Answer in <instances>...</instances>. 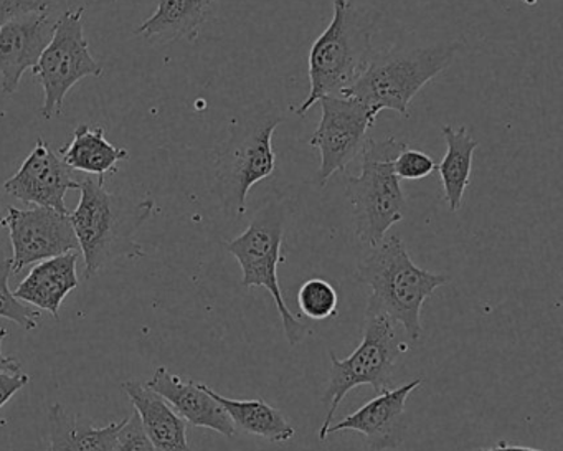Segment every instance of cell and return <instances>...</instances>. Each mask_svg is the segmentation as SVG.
I'll use <instances>...</instances> for the list:
<instances>
[{"instance_id": "cell-1", "label": "cell", "mask_w": 563, "mask_h": 451, "mask_svg": "<svg viewBox=\"0 0 563 451\" xmlns=\"http://www.w3.org/2000/svg\"><path fill=\"white\" fill-rule=\"evenodd\" d=\"M77 209L70 212L71 226L85 260V278L128 258H143L137 233L153 217V199H130L104 189V179H84Z\"/></svg>"}, {"instance_id": "cell-2", "label": "cell", "mask_w": 563, "mask_h": 451, "mask_svg": "<svg viewBox=\"0 0 563 451\" xmlns=\"http://www.w3.org/2000/svg\"><path fill=\"white\" fill-rule=\"evenodd\" d=\"M375 14L354 0H332L331 24L309 52V95L299 117L321 98L344 94L358 80L374 57Z\"/></svg>"}, {"instance_id": "cell-3", "label": "cell", "mask_w": 563, "mask_h": 451, "mask_svg": "<svg viewBox=\"0 0 563 451\" xmlns=\"http://www.w3.org/2000/svg\"><path fill=\"white\" fill-rule=\"evenodd\" d=\"M283 121L285 117L273 101H262L233 123L213 166L217 194L227 216L243 217L252 187L275 173L273 134Z\"/></svg>"}, {"instance_id": "cell-4", "label": "cell", "mask_w": 563, "mask_h": 451, "mask_svg": "<svg viewBox=\"0 0 563 451\" xmlns=\"http://www.w3.org/2000/svg\"><path fill=\"white\" fill-rule=\"evenodd\" d=\"M357 275L372 288L367 305L401 326L411 342H418L421 336L423 302L450 282L448 276L415 265L398 235L385 237L377 246L368 249L358 262Z\"/></svg>"}, {"instance_id": "cell-5", "label": "cell", "mask_w": 563, "mask_h": 451, "mask_svg": "<svg viewBox=\"0 0 563 451\" xmlns=\"http://www.w3.org/2000/svg\"><path fill=\"white\" fill-rule=\"evenodd\" d=\"M460 51L457 42L374 54L364 74L344 97L354 98L367 107L375 117L391 110L408 118L411 100L423 90L424 85L443 74Z\"/></svg>"}, {"instance_id": "cell-6", "label": "cell", "mask_w": 563, "mask_h": 451, "mask_svg": "<svg viewBox=\"0 0 563 451\" xmlns=\"http://www.w3.org/2000/svg\"><path fill=\"white\" fill-rule=\"evenodd\" d=\"M408 144L397 138L368 140L361 156V174L351 176L345 186L357 239L374 249L401 222L407 209L394 161Z\"/></svg>"}, {"instance_id": "cell-7", "label": "cell", "mask_w": 563, "mask_h": 451, "mask_svg": "<svg viewBox=\"0 0 563 451\" xmlns=\"http://www.w3.org/2000/svg\"><path fill=\"white\" fill-rule=\"evenodd\" d=\"M408 345L398 339L397 324L380 309L367 305L365 309L364 338L347 359H339L331 352V372L324 402L329 405L324 424L319 430V440H328V430L334 420L339 405L349 392L358 385H371L375 392L387 391L394 384L398 358Z\"/></svg>"}, {"instance_id": "cell-8", "label": "cell", "mask_w": 563, "mask_h": 451, "mask_svg": "<svg viewBox=\"0 0 563 451\" xmlns=\"http://www.w3.org/2000/svg\"><path fill=\"white\" fill-rule=\"evenodd\" d=\"M285 223V204L269 200L255 213L245 232L227 243V250L240 263L245 288L268 289L282 318L286 341L296 345L305 339L308 328L289 311L279 288L278 265L285 262L282 253Z\"/></svg>"}, {"instance_id": "cell-9", "label": "cell", "mask_w": 563, "mask_h": 451, "mask_svg": "<svg viewBox=\"0 0 563 451\" xmlns=\"http://www.w3.org/2000/svg\"><path fill=\"white\" fill-rule=\"evenodd\" d=\"M85 8L65 11L57 19V29L51 44L42 54L32 74L44 90L41 114L51 121L62 113L68 91L87 77L101 78L103 67L90 54L85 37Z\"/></svg>"}, {"instance_id": "cell-10", "label": "cell", "mask_w": 563, "mask_h": 451, "mask_svg": "<svg viewBox=\"0 0 563 451\" xmlns=\"http://www.w3.org/2000/svg\"><path fill=\"white\" fill-rule=\"evenodd\" d=\"M321 105V121L309 146L318 147L319 164L316 183L324 187L335 173H344L349 164L361 156L367 144V133L375 124V117L367 107L354 98L332 95L318 101Z\"/></svg>"}, {"instance_id": "cell-11", "label": "cell", "mask_w": 563, "mask_h": 451, "mask_svg": "<svg viewBox=\"0 0 563 451\" xmlns=\"http://www.w3.org/2000/svg\"><path fill=\"white\" fill-rule=\"evenodd\" d=\"M4 227L11 233L12 275L34 263L80 252L70 213H60L47 207L34 206L32 209L8 207Z\"/></svg>"}, {"instance_id": "cell-12", "label": "cell", "mask_w": 563, "mask_h": 451, "mask_svg": "<svg viewBox=\"0 0 563 451\" xmlns=\"http://www.w3.org/2000/svg\"><path fill=\"white\" fill-rule=\"evenodd\" d=\"M2 190L21 202L70 213L65 196L68 190H80V180L75 179L70 167L52 151L47 141L38 138L34 151L21 169L2 184Z\"/></svg>"}, {"instance_id": "cell-13", "label": "cell", "mask_w": 563, "mask_h": 451, "mask_svg": "<svg viewBox=\"0 0 563 451\" xmlns=\"http://www.w3.org/2000/svg\"><path fill=\"white\" fill-rule=\"evenodd\" d=\"M57 21L48 11L22 15L0 29V88L2 94L14 95L25 72L41 61L54 37Z\"/></svg>"}, {"instance_id": "cell-14", "label": "cell", "mask_w": 563, "mask_h": 451, "mask_svg": "<svg viewBox=\"0 0 563 451\" xmlns=\"http://www.w3.org/2000/svg\"><path fill=\"white\" fill-rule=\"evenodd\" d=\"M423 384L421 378H413L408 384L397 388H387L378 392L377 397L358 408L352 415H347L339 424L331 425L328 435L338 431H358L367 438L368 444L374 450H394L404 441L405 407L411 392L417 391Z\"/></svg>"}, {"instance_id": "cell-15", "label": "cell", "mask_w": 563, "mask_h": 451, "mask_svg": "<svg viewBox=\"0 0 563 451\" xmlns=\"http://www.w3.org/2000/svg\"><path fill=\"white\" fill-rule=\"evenodd\" d=\"M146 385L159 394L186 424L209 428L227 438L235 437V425L225 408L207 394L202 384L186 381L167 367H157Z\"/></svg>"}, {"instance_id": "cell-16", "label": "cell", "mask_w": 563, "mask_h": 451, "mask_svg": "<svg viewBox=\"0 0 563 451\" xmlns=\"http://www.w3.org/2000/svg\"><path fill=\"white\" fill-rule=\"evenodd\" d=\"M78 252L65 253L38 262L24 282L15 289L14 296L25 305L60 318L62 302L80 285L77 275Z\"/></svg>"}, {"instance_id": "cell-17", "label": "cell", "mask_w": 563, "mask_h": 451, "mask_svg": "<svg viewBox=\"0 0 563 451\" xmlns=\"http://www.w3.org/2000/svg\"><path fill=\"white\" fill-rule=\"evenodd\" d=\"M140 415L144 433L157 451H190L187 424L159 394L140 381L121 384Z\"/></svg>"}, {"instance_id": "cell-18", "label": "cell", "mask_w": 563, "mask_h": 451, "mask_svg": "<svg viewBox=\"0 0 563 451\" xmlns=\"http://www.w3.org/2000/svg\"><path fill=\"white\" fill-rule=\"evenodd\" d=\"M126 418L98 428L81 415H71L62 404L48 411L51 451H114Z\"/></svg>"}, {"instance_id": "cell-19", "label": "cell", "mask_w": 563, "mask_h": 451, "mask_svg": "<svg viewBox=\"0 0 563 451\" xmlns=\"http://www.w3.org/2000/svg\"><path fill=\"white\" fill-rule=\"evenodd\" d=\"M62 161L71 170L95 174L104 179V174L117 173V164L130 160L124 147L113 146L104 136L103 127L80 124L75 130L74 141L58 150Z\"/></svg>"}, {"instance_id": "cell-20", "label": "cell", "mask_w": 563, "mask_h": 451, "mask_svg": "<svg viewBox=\"0 0 563 451\" xmlns=\"http://www.w3.org/2000/svg\"><path fill=\"white\" fill-rule=\"evenodd\" d=\"M202 385L207 394L216 398L225 408L236 430L265 438V440L272 441V443H286V441L295 437V428L291 427L288 418L278 408L263 400V398L233 400V398L223 397L219 392L207 387L206 384Z\"/></svg>"}, {"instance_id": "cell-21", "label": "cell", "mask_w": 563, "mask_h": 451, "mask_svg": "<svg viewBox=\"0 0 563 451\" xmlns=\"http://www.w3.org/2000/svg\"><path fill=\"white\" fill-rule=\"evenodd\" d=\"M213 0H159L153 18L144 21L137 34L164 42L196 37Z\"/></svg>"}, {"instance_id": "cell-22", "label": "cell", "mask_w": 563, "mask_h": 451, "mask_svg": "<svg viewBox=\"0 0 563 451\" xmlns=\"http://www.w3.org/2000/svg\"><path fill=\"white\" fill-rule=\"evenodd\" d=\"M446 141V156L443 157L437 169L443 184L444 200L451 212H457L463 204L464 190L471 183L474 151L479 143L467 133L466 128H441Z\"/></svg>"}, {"instance_id": "cell-23", "label": "cell", "mask_w": 563, "mask_h": 451, "mask_svg": "<svg viewBox=\"0 0 563 451\" xmlns=\"http://www.w3.org/2000/svg\"><path fill=\"white\" fill-rule=\"evenodd\" d=\"M296 301L306 318L312 321H325L338 312L339 293L325 279L312 278L302 283Z\"/></svg>"}, {"instance_id": "cell-24", "label": "cell", "mask_w": 563, "mask_h": 451, "mask_svg": "<svg viewBox=\"0 0 563 451\" xmlns=\"http://www.w3.org/2000/svg\"><path fill=\"white\" fill-rule=\"evenodd\" d=\"M11 276V258L2 260L0 262V318L18 322L25 331H35L38 328L42 311L29 308V305L15 298L14 293L9 288Z\"/></svg>"}, {"instance_id": "cell-25", "label": "cell", "mask_w": 563, "mask_h": 451, "mask_svg": "<svg viewBox=\"0 0 563 451\" xmlns=\"http://www.w3.org/2000/svg\"><path fill=\"white\" fill-rule=\"evenodd\" d=\"M437 169L433 157L428 156L423 151L405 147L394 161V170L398 179L421 180L430 176Z\"/></svg>"}, {"instance_id": "cell-26", "label": "cell", "mask_w": 563, "mask_h": 451, "mask_svg": "<svg viewBox=\"0 0 563 451\" xmlns=\"http://www.w3.org/2000/svg\"><path fill=\"white\" fill-rule=\"evenodd\" d=\"M114 451H157L147 435L144 433L140 415L136 411L126 417V421H124L123 428L118 435Z\"/></svg>"}, {"instance_id": "cell-27", "label": "cell", "mask_w": 563, "mask_h": 451, "mask_svg": "<svg viewBox=\"0 0 563 451\" xmlns=\"http://www.w3.org/2000/svg\"><path fill=\"white\" fill-rule=\"evenodd\" d=\"M48 11L47 0H0V29L14 19Z\"/></svg>"}, {"instance_id": "cell-28", "label": "cell", "mask_w": 563, "mask_h": 451, "mask_svg": "<svg viewBox=\"0 0 563 451\" xmlns=\"http://www.w3.org/2000/svg\"><path fill=\"white\" fill-rule=\"evenodd\" d=\"M31 382V375L0 371V408L4 407L18 392Z\"/></svg>"}, {"instance_id": "cell-29", "label": "cell", "mask_w": 563, "mask_h": 451, "mask_svg": "<svg viewBox=\"0 0 563 451\" xmlns=\"http://www.w3.org/2000/svg\"><path fill=\"white\" fill-rule=\"evenodd\" d=\"M8 329H0V371L18 374V372H21L22 369L21 361H19V359L11 358V355H5L4 352H2V344H4L5 338H8Z\"/></svg>"}, {"instance_id": "cell-30", "label": "cell", "mask_w": 563, "mask_h": 451, "mask_svg": "<svg viewBox=\"0 0 563 451\" xmlns=\"http://www.w3.org/2000/svg\"><path fill=\"white\" fill-rule=\"evenodd\" d=\"M477 451H540L536 450V448H527V447H514V444H507L506 441H500L496 447L493 448H479Z\"/></svg>"}, {"instance_id": "cell-31", "label": "cell", "mask_w": 563, "mask_h": 451, "mask_svg": "<svg viewBox=\"0 0 563 451\" xmlns=\"http://www.w3.org/2000/svg\"><path fill=\"white\" fill-rule=\"evenodd\" d=\"M4 220H5L4 202H2V197H0V229H2V227H4Z\"/></svg>"}, {"instance_id": "cell-32", "label": "cell", "mask_w": 563, "mask_h": 451, "mask_svg": "<svg viewBox=\"0 0 563 451\" xmlns=\"http://www.w3.org/2000/svg\"><path fill=\"white\" fill-rule=\"evenodd\" d=\"M523 4L536 6L537 4V0H523Z\"/></svg>"}, {"instance_id": "cell-33", "label": "cell", "mask_w": 563, "mask_h": 451, "mask_svg": "<svg viewBox=\"0 0 563 451\" xmlns=\"http://www.w3.org/2000/svg\"><path fill=\"white\" fill-rule=\"evenodd\" d=\"M111 2H118V0H111Z\"/></svg>"}]
</instances>
